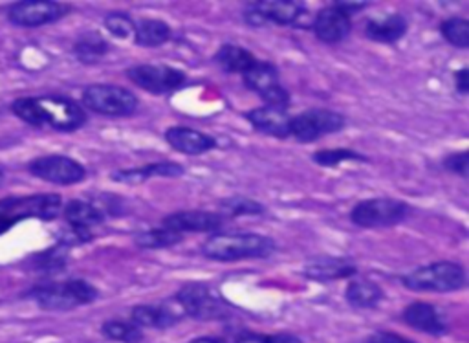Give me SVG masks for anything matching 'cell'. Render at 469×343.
<instances>
[{"instance_id":"obj_29","label":"cell","mask_w":469,"mask_h":343,"mask_svg":"<svg viewBox=\"0 0 469 343\" xmlns=\"http://www.w3.org/2000/svg\"><path fill=\"white\" fill-rule=\"evenodd\" d=\"M111 50L109 42L103 39V35L95 33V32H86L83 33L76 44H74V54L76 58L85 63V65H94L97 61H101L105 58Z\"/></svg>"},{"instance_id":"obj_38","label":"cell","mask_w":469,"mask_h":343,"mask_svg":"<svg viewBox=\"0 0 469 343\" xmlns=\"http://www.w3.org/2000/svg\"><path fill=\"white\" fill-rule=\"evenodd\" d=\"M455 86L462 95H465L469 92V70L465 67H462L460 70L455 72Z\"/></svg>"},{"instance_id":"obj_41","label":"cell","mask_w":469,"mask_h":343,"mask_svg":"<svg viewBox=\"0 0 469 343\" xmlns=\"http://www.w3.org/2000/svg\"><path fill=\"white\" fill-rule=\"evenodd\" d=\"M270 343H301L299 338L290 336V334H275V336H268Z\"/></svg>"},{"instance_id":"obj_15","label":"cell","mask_w":469,"mask_h":343,"mask_svg":"<svg viewBox=\"0 0 469 343\" xmlns=\"http://www.w3.org/2000/svg\"><path fill=\"white\" fill-rule=\"evenodd\" d=\"M185 318L178 302L167 300L164 303H150V305H136L131 311V321L143 329H169L178 325Z\"/></svg>"},{"instance_id":"obj_6","label":"cell","mask_w":469,"mask_h":343,"mask_svg":"<svg viewBox=\"0 0 469 343\" xmlns=\"http://www.w3.org/2000/svg\"><path fill=\"white\" fill-rule=\"evenodd\" d=\"M81 102L83 109L107 118H127L140 107L138 95L131 88L109 83L88 85L81 94Z\"/></svg>"},{"instance_id":"obj_7","label":"cell","mask_w":469,"mask_h":343,"mask_svg":"<svg viewBox=\"0 0 469 343\" xmlns=\"http://www.w3.org/2000/svg\"><path fill=\"white\" fill-rule=\"evenodd\" d=\"M412 213V208L400 201V199H389V197H374L357 203L350 210V222L363 230H380V228H392L401 224L409 215Z\"/></svg>"},{"instance_id":"obj_23","label":"cell","mask_w":469,"mask_h":343,"mask_svg":"<svg viewBox=\"0 0 469 343\" xmlns=\"http://www.w3.org/2000/svg\"><path fill=\"white\" fill-rule=\"evenodd\" d=\"M409 28V21L401 14H391L382 19H369L365 23V35L367 39L382 44L398 42Z\"/></svg>"},{"instance_id":"obj_31","label":"cell","mask_w":469,"mask_h":343,"mask_svg":"<svg viewBox=\"0 0 469 343\" xmlns=\"http://www.w3.org/2000/svg\"><path fill=\"white\" fill-rule=\"evenodd\" d=\"M266 212L265 204H260L253 199L248 197H230L221 201L219 204V212L224 221L228 219H237V217H244V215H263Z\"/></svg>"},{"instance_id":"obj_34","label":"cell","mask_w":469,"mask_h":343,"mask_svg":"<svg viewBox=\"0 0 469 343\" xmlns=\"http://www.w3.org/2000/svg\"><path fill=\"white\" fill-rule=\"evenodd\" d=\"M103 24H105L107 32L113 37H116V39H131V37H134L136 21L129 14H125V12L107 14L105 19H103Z\"/></svg>"},{"instance_id":"obj_28","label":"cell","mask_w":469,"mask_h":343,"mask_svg":"<svg viewBox=\"0 0 469 343\" xmlns=\"http://www.w3.org/2000/svg\"><path fill=\"white\" fill-rule=\"evenodd\" d=\"M184 237L185 235L160 224L145 231H138L134 235V244L141 250H164V248L176 247V244L184 240Z\"/></svg>"},{"instance_id":"obj_42","label":"cell","mask_w":469,"mask_h":343,"mask_svg":"<svg viewBox=\"0 0 469 343\" xmlns=\"http://www.w3.org/2000/svg\"><path fill=\"white\" fill-rule=\"evenodd\" d=\"M189 343H226V341L221 339V338H215V336H200V338H194Z\"/></svg>"},{"instance_id":"obj_33","label":"cell","mask_w":469,"mask_h":343,"mask_svg":"<svg viewBox=\"0 0 469 343\" xmlns=\"http://www.w3.org/2000/svg\"><path fill=\"white\" fill-rule=\"evenodd\" d=\"M442 37L455 48L467 50L469 48V21L464 17H449L440 24Z\"/></svg>"},{"instance_id":"obj_19","label":"cell","mask_w":469,"mask_h":343,"mask_svg":"<svg viewBox=\"0 0 469 343\" xmlns=\"http://www.w3.org/2000/svg\"><path fill=\"white\" fill-rule=\"evenodd\" d=\"M164 138L176 153L185 157H200L215 151L219 147V141L212 134H205L202 131L184 125L169 127L164 132Z\"/></svg>"},{"instance_id":"obj_16","label":"cell","mask_w":469,"mask_h":343,"mask_svg":"<svg viewBox=\"0 0 469 343\" xmlns=\"http://www.w3.org/2000/svg\"><path fill=\"white\" fill-rule=\"evenodd\" d=\"M311 32L316 39L325 44H339L352 32V17L347 15L336 3L318 12L311 23Z\"/></svg>"},{"instance_id":"obj_39","label":"cell","mask_w":469,"mask_h":343,"mask_svg":"<svg viewBox=\"0 0 469 343\" xmlns=\"http://www.w3.org/2000/svg\"><path fill=\"white\" fill-rule=\"evenodd\" d=\"M347 15H356L357 12H363V10H367V3H336Z\"/></svg>"},{"instance_id":"obj_5","label":"cell","mask_w":469,"mask_h":343,"mask_svg":"<svg viewBox=\"0 0 469 343\" xmlns=\"http://www.w3.org/2000/svg\"><path fill=\"white\" fill-rule=\"evenodd\" d=\"M63 213V199L56 193L8 197L0 201V231L26 219L54 221Z\"/></svg>"},{"instance_id":"obj_37","label":"cell","mask_w":469,"mask_h":343,"mask_svg":"<svg viewBox=\"0 0 469 343\" xmlns=\"http://www.w3.org/2000/svg\"><path fill=\"white\" fill-rule=\"evenodd\" d=\"M369 343H416V341L407 339V338H403V336H400V334L383 330V332L373 334V336L369 338Z\"/></svg>"},{"instance_id":"obj_14","label":"cell","mask_w":469,"mask_h":343,"mask_svg":"<svg viewBox=\"0 0 469 343\" xmlns=\"http://www.w3.org/2000/svg\"><path fill=\"white\" fill-rule=\"evenodd\" d=\"M304 12L306 6L297 3V0H263V3L246 5L244 21L253 28H260L268 23L292 26L302 17Z\"/></svg>"},{"instance_id":"obj_2","label":"cell","mask_w":469,"mask_h":343,"mask_svg":"<svg viewBox=\"0 0 469 343\" xmlns=\"http://www.w3.org/2000/svg\"><path fill=\"white\" fill-rule=\"evenodd\" d=\"M277 252V242L270 235L255 231H217L202 244V256L219 261L233 263L244 259H266Z\"/></svg>"},{"instance_id":"obj_18","label":"cell","mask_w":469,"mask_h":343,"mask_svg":"<svg viewBox=\"0 0 469 343\" xmlns=\"http://www.w3.org/2000/svg\"><path fill=\"white\" fill-rule=\"evenodd\" d=\"M301 274L318 283H332L339 279H352L357 274V266L348 257H334V256H318L304 263Z\"/></svg>"},{"instance_id":"obj_25","label":"cell","mask_w":469,"mask_h":343,"mask_svg":"<svg viewBox=\"0 0 469 343\" xmlns=\"http://www.w3.org/2000/svg\"><path fill=\"white\" fill-rule=\"evenodd\" d=\"M213 61L226 74H240L242 76L244 72H248L257 63V58H255L253 52L248 50V48L233 44V42H226L215 52Z\"/></svg>"},{"instance_id":"obj_10","label":"cell","mask_w":469,"mask_h":343,"mask_svg":"<svg viewBox=\"0 0 469 343\" xmlns=\"http://www.w3.org/2000/svg\"><path fill=\"white\" fill-rule=\"evenodd\" d=\"M347 125V118L341 113L330 109H308L292 116L290 138L299 143H314L325 136L341 132Z\"/></svg>"},{"instance_id":"obj_4","label":"cell","mask_w":469,"mask_h":343,"mask_svg":"<svg viewBox=\"0 0 469 343\" xmlns=\"http://www.w3.org/2000/svg\"><path fill=\"white\" fill-rule=\"evenodd\" d=\"M400 281L410 292L447 293V292H456L465 288L467 274L460 263L437 261L405 274Z\"/></svg>"},{"instance_id":"obj_3","label":"cell","mask_w":469,"mask_h":343,"mask_svg":"<svg viewBox=\"0 0 469 343\" xmlns=\"http://www.w3.org/2000/svg\"><path fill=\"white\" fill-rule=\"evenodd\" d=\"M28 298L33 300L42 311L67 312L94 303L99 298V290L85 279L50 281L32 288Z\"/></svg>"},{"instance_id":"obj_1","label":"cell","mask_w":469,"mask_h":343,"mask_svg":"<svg viewBox=\"0 0 469 343\" xmlns=\"http://www.w3.org/2000/svg\"><path fill=\"white\" fill-rule=\"evenodd\" d=\"M12 113L32 127L58 132H76L88 120L85 109L65 95L19 97L12 104Z\"/></svg>"},{"instance_id":"obj_20","label":"cell","mask_w":469,"mask_h":343,"mask_svg":"<svg viewBox=\"0 0 469 343\" xmlns=\"http://www.w3.org/2000/svg\"><path fill=\"white\" fill-rule=\"evenodd\" d=\"M401 320L410 329L431 336H444L449 330V323L444 312L433 303L426 302H414L407 305L401 312Z\"/></svg>"},{"instance_id":"obj_8","label":"cell","mask_w":469,"mask_h":343,"mask_svg":"<svg viewBox=\"0 0 469 343\" xmlns=\"http://www.w3.org/2000/svg\"><path fill=\"white\" fill-rule=\"evenodd\" d=\"M242 83L248 90L257 94L266 107L288 111L292 105V95L281 83L279 70L270 61H258L242 74Z\"/></svg>"},{"instance_id":"obj_12","label":"cell","mask_w":469,"mask_h":343,"mask_svg":"<svg viewBox=\"0 0 469 343\" xmlns=\"http://www.w3.org/2000/svg\"><path fill=\"white\" fill-rule=\"evenodd\" d=\"M70 10L72 6L56 0H23L8 8V21L21 28H39L61 21Z\"/></svg>"},{"instance_id":"obj_35","label":"cell","mask_w":469,"mask_h":343,"mask_svg":"<svg viewBox=\"0 0 469 343\" xmlns=\"http://www.w3.org/2000/svg\"><path fill=\"white\" fill-rule=\"evenodd\" d=\"M68 261V254L65 247L50 248L37 256V268L39 270H63Z\"/></svg>"},{"instance_id":"obj_30","label":"cell","mask_w":469,"mask_h":343,"mask_svg":"<svg viewBox=\"0 0 469 343\" xmlns=\"http://www.w3.org/2000/svg\"><path fill=\"white\" fill-rule=\"evenodd\" d=\"M101 334L111 341L118 343H141L143 341V330L134 325L132 321L123 320H111L101 325Z\"/></svg>"},{"instance_id":"obj_26","label":"cell","mask_w":469,"mask_h":343,"mask_svg":"<svg viewBox=\"0 0 469 343\" xmlns=\"http://www.w3.org/2000/svg\"><path fill=\"white\" fill-rule=\"evenodd\" d=\"M63 217L67 221V226L79 228V230H94L95 226H101L105 222V213H103L97 206L85 203V201H70L67 206H63Z\"/></svg>"},{"instance_id":"obj_24","label":"cell","mask_w":469,"mask_h":343,"mask_svg":"<svg viewBox=\"0 0 469 343\" xmlns=\"http://www.w3.org/2000/svg\"><path fill=\"white\" fill-rule=\"evenodd\" d=\"M345 300L354 309H374L383 300V290L371 279H350L345 290Z\"/></svg>"},{"instance_id":"obj_22","label":"cell","mask_w":469,"mask_h":343,"mask_svg":"<svg viewBox=\"0 0 469 343\" xmlns=\"http://www.w3.org/2000/svg\"><path fill=\"white\" fill-rule=\"evenodd\" d=\"M244 118L249 122V125L255 131L263 132L266 136H272L277 140L290 138L292 116L288 114V111L263 105V107H255V109L244 113Z\"/></svg>"},{"instance_id":"obj_40","label":"cell","mask_w":469,"mask_h":343,"mask_svg":"<svg viewBox=\"0 0 469 343\" xmlns=\"http://www.w3.org/2000/svg\"><path fill=\"white\" fill-rule=\"evenodd\" d=\"M235 343H270V339H268V336H265V334L248 332V334L239 336Z\"/></svg>"},{"instance_id":"obj_17","label":"cell","mask_w":469,"mask_h":343,"mask_svg":"<svg viewBox=\"0 0 469 343\" xmlns=\"http://www.w3.org/2000/svg\"><path fill=\"white\" fill-rule=\"evenodd\" d=\"M224 217L217 212L185 210L167 215L162 226L178 233H217L224 226Z\"/></svg>"},{"instance_id":"obj_21","label":"cell","mask_w":469,"mask_h":343,"mask_svg":"<svg viewBox=\"0 0 469 343\" xmlns=\"http://www.w3.org/2000/svg\"><path fill=\"white\" fill-rule=\"evenodd\" d=\"M185 167L178 162L164 160V162H152L132 169H120L111 175L113 182L125 184V185H140L145 184L150 178H180L184 176Z\"/></svg>"},{"instance_id":"obj_36","label":"cell","mask_w":469,"mask_h":343,"mask_svg":"<svg viewBox=\"0 0 469 343\" xmlns=\"http://www.w3.org/2000/svg\"><path fill=\"white\" fill-rule=\"evenodd\" d=\"M442 166L453 173L458 175L460 178H467V166H469V158H467V151H458V153H451L444 158Z\"/></svg>"},{"instance_id":"obj_32","label":"cell","mask_w":469,"mask_h":343,"mask_svg":"<svg viewBox=\"0 0 469 343\" xmlns=\"http://www.w3.org/2000/svg\"><path fill=\"white\" fill-rule=\"evenodd\" d=\"M311 160H314V164H318L320 167L332 169V167L341 166L343 162H367L369 158L354 149H348V147H336V149L316 151L314 155H311Z\"/></svg>"},{"instance_id":"obj_11","label":"cell","mask_w":469,"mask_h":343,"mask_svg":"<svg viewBox=\"0 0 469 343\" xmlns=\"http://www.w3.org/2000/svg\"><path fill=\"white\" fill-rule=\"evenodd\" d=\"M125 74L132 85L152 95L173 94L187 81L184 70L173 68L169 65H136L131 67Z\"/></svg>"},{"instance_id":"obj_27","label":"cell","mask_w":469,"mask_h":343,"mask_svg":"<svg viewBox=\"0 0 469 343\" xmlns=\"http://www.w3.org/2000/svg\"><path fill=\"white\" fill-rule=\"evenodd\" d=\"M173 35L171 26L160 19H141L136 23L134 42L141 48H158L169 42Z\"/></svg>"},{"instance_id":"obj_13","label":"cell","mask_w":469,"mask_h":343,"mask_svg":"<svg viewBox=\"0 0 469 343\" xmlns=\"http://www.w3.org/2000/svg\"><path fill=\"white\" fill-rule=\"evenodd\" d=\"M28 171L48 184L76 185L86 178V169L81 162L65 155H48L28 164Z\"/></svg>"},{"instance_id":"obj_9","label":"cell","mask_w":469,"mask_h":343,"mask_svg":"<svg viewBox=\"0 0 469 343\" xmlns=\"http://www.w3.org/2000/svg\"><path fill=\"white\" fill-rule=\"evenodd\" d=\"M175 300L182 307L185 316L194 320H221L230 314L228 302L205 283H187L178 292Z\"/></svg>"}]
</instances>
